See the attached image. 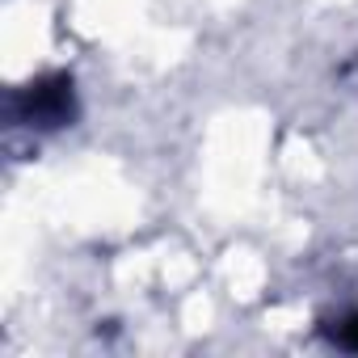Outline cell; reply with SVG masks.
Listing matches in <instances>:
<instances>
[{"instance_id": "cell-1", "label": "cell", "mask_w": 358, "mask_h": 358, "mask_svg": "<svg viewBox=\"0 0 358 358\" xmlns=\"http://www.w3.org/2000/svg\"><path fill=\"white\" fill-rule=\"evenodd\" d=\"M76 114H80V101H76L72 72H47L9 93V127L59 131V127H72Z\"/></svg>"}, {"instance_id": "cell-2", "label": "cell", "mask_w": 358, "mask_h": 358, "mask_svg": "<svg viewBox=\"0 0 358 358\" xmlns=\"http://www.w3.org/2000/svg\"><path fill=\"white\" fill-rule=\"evenodd\" d=\"M320 333H324L337 350H358V312H341V316L324 320Z\"/></svg>"}]
</instances>
